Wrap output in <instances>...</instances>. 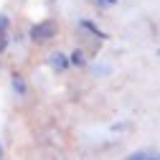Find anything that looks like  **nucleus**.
Segmentation results:
<instances>
[{
  "label": "nucleus",
  "instance_id": "f257e3e1",
  "mask_svg": "<svg viewBox=\"0 0 160 160\" xmlns=\"http://www.w3.org/2000/svg\"><path fill=\"white\" fill-rule=\"evenodd\" d=\"M56 36V23L53 21H41V23H33L28 31V38L33 43H46Z\"/></svg>",
  "mask_w": 160,
  "mask_h": 160
},
{
  "label": "nucleus",
  "instance_id": "f03ea898",
  "mask_svg": "<svg viewBox=\"0 0 160 160\" xmlns=\"http://www.w3.org/2000/svg\"><path fill=\"white\" fill-rule=\"evenodd\" d=\"M48 64H51V69H53V71L61 74V71H66V69H69V58H66L61 51H53V53L48 56Z\"/></svg>",
  "mask_w": 160,
  "mask_h": 160
},
{
  "label": "nucleus",
  "instance_id": "7ed1b4c3",
  "mask_svg": "<svg viewBox=\"0 0 160 160\" xmlns=\"http://www.w3.org/2000/svg\"><path fill=\"white\" fill-rule=\"evenodd\" d=\"M10 87H13V92L18 94V97H26L28 94V87H26V79L18 74V71H13L10 74Z\"/></svg>",
  "mask_w": 160,
  "mask_h": 160
},
{
  "label": "nucleus",
  "instance_id": "20e7f679",
  "mask_svg": "<svg viewBox=\"0 0 160 160\" xmlns=\"http://www.w3.org/2000/svg\"><path fill=\"white\" fill-rule=\"evenodd\" d=\"M79 26H82L84 31H89V33H92L94 38H99V41H107V38H109V36H107V33H104L102 28H99L97 23H92V21H87V18H84V21H79Z\"/></svg>",
  "mask_w": 160,
  "mask_h": 160
},
{
  "label": "nucleus",
  "instance_id": "39448f33",
  "mask_svg": "<svg viewBox=\"0 0 160 160\" xmlns=\"http://www.w3.org/2000/svg\"><path fill=\"white\" fill-rule=\"evenodd\" d=\"M125 160H160V155L152 152V150H135V152H130Z\"/></svg>",
  "mask_w": 160,
  "mask_h": 160
},
{
  "label": "nucleus",
  "instance_id": "423d86ee",
  "mask_svg": "<svg viewBox=\"0 0 160 160\" xmlns=\"http://www.w3.org/2000/svg\"><path fill=\"white\" fill-rule=\"evenodd\" d=\"M69 64H71V66H84V64H87V61H84V51H79V48H76V51H71Z\"/></svg>",
  "mask_w": 160,
  "mask_h": 160
},
{
  "label": "nucleus",
  "instance_id": "0eeeda50",
  "mask_svg": "<svg viewBox=\"0 0 160 160\" xmlns=\"http://www.w3.org/2000/svg\"><path fill=\"white\" fill-rule=\"evenodd\" d=\"M10 28V18L5 13H0V36H5V31Z\"/></svg>",
  "mask_w": 160,
  "mask_h": 160
},
{
  "label": "nucleus",
  "instance_id": "6e6552de",
  "mask_svg": "<svg viewBox=\"0 0 160 160\" xmlns=\"http://www.w3.org/2000/svg\"><path fill=\"white\" fill-rule=\"evenodd\" d=\"M92 71H99V76H104V74L109 71V66H107V64H99V66H92Z\"/></svg>",
  "mask_w": 160,
  "mask_h": 160
},
{
  "label": "nucleus",
  "instance_id": "1a4fd4ad",
  "mask_svg": "<svg viewBox=\"0 0 160 160\" xmlns=\"http://www.w3.org/2000/svg\"><path fill=\"white\" fill-rule=\"evenodd\" d=\"M5 48H8V38H5V36H0V53H3Z\"/></svg>",
  "mask_w": 160,
  "mask_h": 160
},
{
  "label": "nucleus",
  "instance_id": "9d476101",
  "mask_svg": "<svg viewBox=\"0 0 160 160\" xmlns=\"http://www.w3.org/2000/svg\"><path fill=\"white\" fill-rule=\"evenodd\" d=\"M94 3H99V5H114L117 0H94Z\"/></svg>",
  "mask_w": 160,
  "mask_h": 160
},
{
  "label": "nucleus",
  "instance_id": "9b49d317",
  "mask_svg": "<svg viewBox=\"0 0 160 160\" xmlns=\"http://www.w3.org/2000/svg\"><path fill=\"white\" fill-rule=\"evenodd\" d=\"M0 160H3V142H0Z\"/></svg>",
  "mask_w": 160,
  "mask_h": 160
},
{
  "label": "nucleus",
  "instance_id": "f8f14e48",
  "mask_svg": "<svg viewBox=\"0 0 160 160\" xmlns=\"http://www.w3.org/2000/svg\"><path fill=\"white\" fill-rule=\"evenodd\" d=\"M158 56H160V48H158Z\"/></svg>",
  "mask_w": 160,
  "mask_h": 160
}]
</instances>
